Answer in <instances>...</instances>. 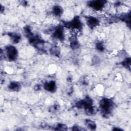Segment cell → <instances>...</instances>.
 Listing matches in <instances>:
<instances>
[{"mask_svg": "<svg viewBox=\"0 0 131 131\" xmlns=\"http://www.w3.org/2000/svg\"><path fill=\"white\" fill-rule=\"evenodd\" d=\"M100 107L103 114L106 116L108 115L114 107V102L110 99L102 98L99 102Z\"/></svg>", "mask_w": 131, "mask_h": 131, "instance_id": "obj_1", "label": "cell"}, {"mask_svg": "<svg viewBox=\"0 0 131 131\" xmlns=\"http://www.w3.org/2000/svg\"><path fill=\"white\" fill-rule=\"evenodd\" d=\"M64 26L67 28L72 29V30L77 31H80L82 27V23L78 16H75L72 21L66 23Z\"/></svg>", "mask_w": 131, "mask_h": 131, "instance_id": "obj_2", "label": "cell"}, {"mask_svg": "<svg viewBox=\"0 0 131 131\" xmlns=\"http://www.w3.org/2000/svg\"><path fill=\"white\" fill-rule=\"evenodd\" d=\"M6 54L7 58L10 61L15 60L17 57V50L16 48L11 45H9L6 47Z\"/></svg>", "mask_w": 131, "mask_h": 131, "instance_id": "obj_3", "label": "cell"}, {"mask_svg": "<svg viewBox=\"0 0 131 131\" xmlns=\"http://www.w3.org/2000/svg\"><path fill=\"white\" fill-rule=\"evenodd\" d=\"M106 1H93L89 2V6L96 10H99L102 9L105 4Z\"/></svg>", "mask_w": 131, "mask_h": 131, "instance_id": "obj_4", "label": "cell"}, {"mask_svg": "<svg viewBox=\"0 0 131 131\" xmlns=\"http://www.w3.org/2000/svg\"><path fill=\"white\" fill-rule=\"evenodd\" d=\"M53 36L57 39L60 40H63L64 34L63 28L61 26L57 27L53 32Z\"/></svg>", "mask_w": 131, "mask_h": 131, "instance_id": "obj_5", "label": "cell"}, {"mask_svg": "<svg viewBox=\"0 0 131 131\" xmlns=\"http://www.w3.org/2000/svg\"><path fill=\"white\" fill-rule=\"evenodd\" d=\"M86 23L90 28L93 29L99 25V21L95 17L89 16L87 18Z\"/></svg>", "mask_w": 131, "mask_h": 131, "instance_id": "obj_6", "label": "cell"}, {"mask_svg": "<svg viewBox=\"0 0 131 131\" xmlns=\"http://www.w3.org/2000/svg\"><path fill=\"white\" fill-rule=\"evenodd\" d=\"M44 89L50 92H54L56 89V83L54 81H50L46 82L43 85Z\"/></svg>", "mask_w": 131, "mask_h": 131, "instance_id": "obj_7", "label": "cell"}, {"mask_svg": "<svg viewBox=\"0 0 131 131\" xmlns=\"http://www.w3.org/2000/svg\"><path fill=\"white\" fill-rule=\"evenodd\" d=\"M8 88L12 91H17L20 88V85L19 83L16 81H12L8 85Z\"/></svg>", "mask_w": 131, "mask_h": 131, "instance_id": "obj_8", "label": "cell"}, {"mask_svg": "<svg viewBox=\"0 0 131 131\" xmlns=\"http://www.w3.org/2000/svg\"><path fill=\"white\" fill-rule=\"evenodd\" d=\"M8 35L10 36V37L11 38L12 41L14 43H17L20 40L21 37L19 35H18L16 33L11 32L8 34Z\"/></svg>", "mask_w": 131, "mask_h": 131, "instance_id": "obj_9", "label": "cell"}, {"mask_svg": "<svg viewBox=\"0 0 131 131\" xmlns=\"http://www.w3.org/2000/svg\"><path fill=\"white\" fill-rule=\"evenodd\" d=\"M50 53L55 56H59V55H60V48L57 46H53L50 50Z\"/></svg>", "mask_w": 131, "mask_h": 131, "instance_id": "obj_10", "label": "cell"}, {"mask_svg": "<svg viewBox=\"0 0 131 131\" xmlns=\"http://www.w3.org/2000/svg\"><path fill=\"white\" fill-rule=\"evenodd\" d=\"M85 125L89 129L91 130H95L96 128V124L95 123L89 119H86L85 120Z\"/></svg>", "mask_w": 131, "mask_h": 131, "instance_id": "obj_11", "label": "cell"}, {"mask_svg": "<svg viewBox=\"0 0 131 131\" xmlns=\"http://www.w3.org/2000/svg\"><path fill=\"white\" fill-rule=\"evenodd\" d=\"M52 12L56 16H60L62 13V8L59 6H55L53 8Z\"/></svg>", "mask_w": 131, "mask_h": 131, "instance_id": "obj_12", "label": "cell"}, {"mask_svg": "<svg viewBox=\"0 0 131 131\" xmlns=\"http://www.w3.org/2000/svg\"><path fill=\"white\" fill-rule=\"evenodd\" d=\"M68 127L66 124L62 123H58L56 127H55V130H67Z\"/></svg>", "mask_w": 131, "mask_h": 131, "instance_id": "obj_13", "label": "cell"}, {"mask_svg": "<svg viewBox=\"0 0 131 131\" xmlns=\"http://www.w3.org/2000/svg\"><path fill=\"white\" fill-rule=\"evenodd\" d=\"M130 59L129 58H126L123 62H122V65L124 67H125L126 68L128 67H130Z\"/></svg>", "mask_w": 131, "mask_h": 131, "instance_id": "obj_14", "label": "cell"}, {"mask_svg": "<svg viewBox=\"0 0 131 131\" xmlns=\"http://www.w3.org/2000/svg\"><path fill=\"white\" fill-rule=\"evenodd\" d=\"M96 47L98 50L100 51H102L104 50V45L101 42H98L96 45Z\"/></svg>", "mask_w": 131, "mask_h": 131, "instance_id": "obj_15", "label": "cell"}, {"mask_svg": "<svg viewBox=\"0 0 131 131\" xmlns=\"http://www.w3.org/2000/svg\"><path fill=\"white\" fill-rule=\"evenodd\" d=\"M72 130H80L81 129L80 128V127H79L77 125H74L72 127Z\"/></svg>", "mask_w": 131, "mask_h": 131, "instance_id": "obj_16", "label": "cell"}, {"mask_svg": "<svg viewBox=\"0 0 131 131\" xmlns=\"http://www.w3.org/2000/svg\"><path fill=\"white\" fill-rule=\"evenodd\" d=\"M99 57H95L94 58V63H98L99 62V61H100V60H99V58H98Z\"/></svg>", "mask_w": 131, "mask_h": 131, "instance_id": "obj_17", "label": "cell"}, {"mask_svg": "<svg viewBox=\"0 0 131 131\" xmlns=\"http://www.w3.org/2000/svg\"><path fill=\"white\" fill-rule=\"evenodd\" d=\"M41 89V86H40V85L39 84H37L34 87V89L36 90V91H38V90H40Z\"/></svg>", "mask_w": 131, "mask_h": 131, "instance_id": "obj_18", "label": "cell"}]
</instances>
